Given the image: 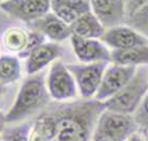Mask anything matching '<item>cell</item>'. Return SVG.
Here are the masks:
<instances>
[{
  "instance_id": "7",
  "label": "cell",
  "mask_w": 148,
  "mask_h": 141,
  "mask_svg": "<svg viewBox=\"0 0 148 141\" xmlns=\"http://www.w3.org/2000/svg\"><path fill=\"white\" fill-rule=\"evenodd\" d=\"M103 42L113 50H125L139 45L148 44V38L132 29L131 27L116 25L104 32L102 37Z\"/></svg>"
},
{
  "instance_id": "22",
  "label": "cell",
  "mask_w": 148,
  "mask_h": 141,
  "mask_svg": "<svg viewBox=\"0 0 148 141\" xmlns=\"http://www.w3.org/2000/svg\"><path fill=\"white\" fill-rule=\"evenodd\" d=\"M133 117H134V119L139 126V129L148 128V92L145 96L139 109L133 114Z\"/></svg>"
},
{
  "instance_id": "1",
  "label": "cell",
  "mask_w": 148,
  "mask_h": 141,
  "mask_svg": "<svg viewBox=\"0 0 148 141\" xmlns=\"http://www.w3.org/2000/svg\"><path fill=\"white\" fill-rule=\"evenodd\" d=\"M106 110L105 103L95 101L69 107L56 118L54 141H90L101 114Z\"/></svg>"
},
{
  "instance_id": "10",
  "label": "cell",
  "mask_w": 148,
  "mask_h": 141,
  "mask_svg": "<svg viewBox=\"0 0 148 141\" xmlns=\"http://www.w3.org/2000/svg\"><path fill=\"white\" fill-rule=\"evenodd\" d=\"M97 17L105 24L116 27L126 15L124 0H91Z\"/></svg>"
},
{
  "instance_id": "4",
  "label": "cell",
  "mask_w": 148,
  "mask_h": 141,
  "mask_svg": "<svg viewBox=\"0 0 148 141\" xmlns=\"http://www.w3.org/2000/svg\"><path fill=\"white\" fill-rule=\"evenodd\" d=\"M44 97V84L38 77L29 79L25 81L18 92V96L13 107L7 113L5 120L14 123L25 117L31 110H34L42 102Z\"/></svg>"
},
{
  "instance_id": "19",
  "label": "cell",
  "mask_w": 148,
  "mask_h": 141,
  "mask_svg": "<svg viewBox=\"0 0 148 141\" xmlns=\"http://www.w3.org/2000/svg\"><path fill=\"white\" fill-rule=\"evenodd\" d=\"M49 8L47 0H23L22 12L29 16H36L44 14Z\"/></svg>"
},
{
  "instance_id": "16",
  "label": "cell",
  "mask_w": 148,
  "mask_h": 141,
  "mask_svg": "<svg viewBox=\"0 0 148 141\" xmlns=\"http://www.w3.org/2000/svg\"><path fill=\"white\" fill-rule=\"evenodd\" d=\"M30 134V124L24 123L18 126L8 127L2 131L1 139L2 141H29Z\"/></svg>"
},
{
  "instance_id": "27",
  "label": "cell",
  "mask_w": 148,
  "mask_h": 141,
  "mask_svg": "<svg viewBox=\"0 0 148 141\" xmlns=\"http://www.w3.org/2000/svg\"><path fill=\"white\" fill-rule=\"evenodd\" d=\"M2 124H3V118H2V116L0 113V131L2 129Z\"/></svg>"
},
{
  "instance_id": "18",
  "label": "cell",
  "mask_w": 148,
  "mask_h": 141,
  "mask_svg": "<svg viewBox=\"0 0 148 141\" xmlns=\"http://www.w3.org/2000/svg\"><path fill=\"white\" fill-rule=\"evenodd\" d=\"M53 8H54V10L57 12L58 16H59L65 23H73V22H75V21L80 17V16H79L80 13H79L76 9L72 8L71 6L64 3V2L60 1V0L54 1Z\"/></svg>"
},
{
  "instance_id": "25",
  "label": "cell",
  "mask_w": 148,
  "mask_h": 141,
  "mask_svg": "<svg viewBox=\"0 0 148 141\" xmlns=\"http://www.w3.org/2000/svg\"><path fill=\"white\" fill-rule=\"evenodd\" d=\"M126 141H146V139L143 138V135H142L141 133L136 132V133H134L133 135H131Z\"/></svg>"
},
{
  "instance_id": "9",
  "label": "cell",
  "mask_w": 148,
  "mask_h": 141,
  "mask_svg": "<svg viewBox=\"0 0 148 141\" xmlns=\"http://www.w3.org/2000/svg\"><path fill=\"white\" fill-rule=\"evenodd\" d=\"M72 43L75 53L81 61L94 64L101 61L108 62L111 60V52L98 40L84 39L74 36L72 38Z\"/></svg>"
},
{
  "instance_id": "13",
  "label": "cell",
  "mask_w": 148,
  "mask_h": 141,
  "mask_svg": "<svg viewBox=\"0 0 148 141\" xmlns=\"http://www.w3.org/2000/svg\"><path fill=\"white\" fill-rule=\"evenodd\" d=\"M56 118L42 116L37 119L29 134V141H54L56 140Z\"/></svg>"
},
{
  "instance_id": "3",
  "label": "cell",
  "mask_w": 148,
  "mask_h": 141,
  "mask_svg": "<svg viewBox=\"0 0 148 141\" xmlns=\"http://www.w3.org/2000/svg\"><path fill=\"white\" fill-rule=\"evenodd\" d=\"M138 129L139 126L133 114L105 110L98 119L95 133L110 136L114 141H126Z\"/></svg>"
},
{
  "instance_id": "26",
  "label": "cell",
  "mask_w": 148,
  "mask_h": 141,
  "mask_svg": "<svg viewBox=\"0 0 148 141\" xmlns=\"http://www.w3.org/2000/svg\"><path fill=\"white\" fill-rule=\"evenodd\" d=\"M141 131V134L143 135V138L146 139V141H148V128H145V129H140Z\"/></svg>"
},
{
  "instance_id": "2",
  "label": "cell",
  "mask_w": 148,
  "mask_h": 141,
  "mask_svg": "<svg viewBox=\"0 0 148 141\" xmlns=\"http://www.w3.org/2000/svg\"><path fill=\"white\" fill-rule=\"evenodd\" d=\"M148 92V66H139L131 81L105 103L106 110L134 114Z\"/></svg>"
},
{
  "instance_id": "28",
  "label": "cell",
  "mask_w": 148,
  "mask_h": 141,
  "mask_svg": "<svg viewBox=\"0 0 148 141\" xmlns=\"http://www.w3.org/2000/svg\"><path fill=\"white\" fill-rule=\"evenodd\" d=\"M0 141H2V139H1V135H0Z\"/></svg>"
},
{
  "instance_id": "8",
  "label": "cell",
  "mask_w": 148,
  "mask_h": 141,
  "mask_svg": "<svg viewBox=\"0 0 148 141\" xmlns=\"http://www.w3.org/2000/svg\"><path fill=\"white\" fill-rule=\"evenodd\" d=\"M49 90L51 96L56 99H66L75 95L74 80L66 67L60 62L56 64L51 68L49 76Z\"/></svg>"
},
{
  "instance_id": "23",
  "label": "cell",
  "mask_w": 148,
  "mask_h": 141,
  "mask_svg": "<svg viewBox=\"0 0 148 141\" xmlns=\"http://www.w3.org/2000/svg\"><path fill=\"white\" fill-rule=\"evenodd\" d=\"M60 1H62L64 3H66V5H68V6H71L72 8H74V9H76L79 13H88V5H87V2L84 1V0H60Z\"/></svg>"
},
{
  "instance_id": "5",
  "label": "cell",
  "mask_w": 148,
  "mask_h": 141,
  "mask_svg": "<svg viewBox=\"0 0 148 141\" xmlns=\"http://www.w3.org/2000/svg\"><path fill=\"white\" fill-rule=\"evenodd\" d=\"M138 67L116 65L108 67L104 72L101 86L95 96L96 101L106 102L116 94H118L134 76Z\"/></svg>"
},
{
  "instance_id": "14",
  "label": "cell",
  "mask_w": 148,
  "mask_h": 141,
  "mask_svg": "<svg viewBox=\"0 0 148 141\" xmlns=\"http://www.w3.org/2000/svg\"><path fill=\"white\" fill-rule=\"evenodd\" d=\"M56 55H57V49L52 45H42V46L35 47L30 53V57L27 64L28 73L32 74L42 69Z\"/></svg>"
},
{
  "instance_id": "24",
  "label": "cell",
  "mask_w": 148,
  "mask_h": 141,
  "mask_svg": "<svg viewBox=\"0 0 148 141\" xmlns=\"http://www.w3.org/2000/svg\"><path fill=\"white\" fill-rule=\"evenodd\" d=\"M147 2H148V0H127V2H126V14H127V16L133 14L136 9H139L140 7H142Z\"/></svg>"
},
{
  "instance_id": "17",
  "label": "cell",
  "mask_w": 148,
  "mask_h": 141,
  "mask_svg": "<svg viewBox=\"0 0 148 141\" xmlns=\"http://www.w3.org/2000/svg\"><path fill=\"white\" fill-rule=\"evenodd\" d=\"M20 66L15 58H0V79L2 81H13L18 76Z\"/></svg>"
},
{
  "instance_id": "15",
  "label": "cell",
  "mask_w": 148,
  "mask_h": 141,
  "mask_svg": "<svg viewBox=\"0 0 148 141\" xmlns=\"http://www.w3.org/2000/svg\"><path fill=\"white\" fill-rule=\"evenodd\" d=\"M128 17V27L148 38V2L136 9Z\"/></svg>"
},
{
  "instance_id": "12",
  "label": "cell",
  "mask_w": 148,
  "mask_h": 141,
  "mask_svg": "<svg viewBox=\"0 0 148 141\" xmlns=\"http://www.w3.org/2000/svg\"><path fill=\"white\" fill-rule=\"evenodd\" d=\"M73 32L75 34L76 37L91 39V38L103 37L105 31L102 23L96 16H94L90 13H84L74 22Z\"/></svg>"
},
{
  "instance_id": "6",
  "label": "cell",
  "mask_w": 148,
  "mask_h": 141,
  "mask_svg": "<svg viewBox=\"0 0 148 141\" xmlns=\"http://www.w3.org/2000/svg\"><path fill=\"white\" fill-rule=\"evenodd\" d=\"M68 68L75 76L81 95L84 98L96 96L106 69V62L101 61L87 66H69Z\"/></svg>"
},
{
  "instance_id": "11",
  "label": "cell",
  "mask_w": 148,
  "mask_h": 141,
  "mask_svg": "<svg viewBox=\"0 0 148 141\" xmlns=\"http://www.w3.org/2000/svg\"><path fill=\"white\" fill-rule=\"evenodd\" d=\"M111 61L124 66H148V44L125 50H113L111 52Z\"/></svg>"
},
{
  "instance_id": "20",
  "label": "cell",
  "mask_w": 148,
  "mask_h": 141,
  "mask_svg": "<svg viewBox=\"0 0 148 141\" xmlns=\"http://www.w3.org/2000/svg\"><path fill=\"white\" fill-rule=\"evenodd\" d=\"M45 31L53 39H62L68 35L66 25L58 20H50L45 25Z\"/></svg>"
},
{
  "instance_id": "21",
  "label": "cell",
  "mask_w": 148,
  "mask_h": 141,
  "mask_svg": "<svg viewBox=\"0 0 148 141\" xmlns=\"http://www.w3.org/2000/svg\"><path fill=\"white\" fill-rule=\"evenodd\" d=\"M25 36L21 30H9L6 34V45L13 51L21 50L25 45Z\"/></svg>"
}]
</instances>
